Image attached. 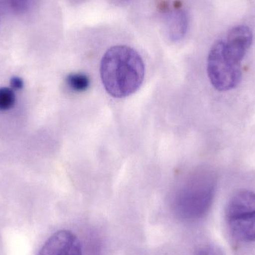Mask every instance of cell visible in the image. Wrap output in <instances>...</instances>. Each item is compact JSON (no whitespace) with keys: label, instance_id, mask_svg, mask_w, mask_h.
Masks as SVG:
<instances>
[{"label":"cell","instance_id":"4","mask_svg":"<svg viewBox=\"0 0 255 255\" xmlns=\"http://www.w3.org/2000/svg\"><path fill=\"white\" fill-rule=\"evenodd\" d=\"M214 181L212 178H206L180 194L174 205L177 217L187 222L203 218L212 205L215 190Z\"/></svg>","mask_w":255,"mask_h":255},{"label":"cell","instance_id":"3","mask_svg":"<svg viewBox=\"0 0 255 255\" xmlns=\"http://www.w3.org/2000/svg\"><path fill=\"white\" fill-rule=\"evenodd\" d=\"M207 71L211 85L219 91L235 89L242 81L241 63L228 52L223 39L217 40L211 46Z\"/></svg>","mask_w":255,"mask_h":255},{"label":"cell","instance_id":"1","mask_svg":"<svg viewBox=\"0 0 255 255\" xmlns=\"http://www.w3.org/2000/svg\"><path fill=\"white\" fill-rule=\"evenodd\" d=\"M100 76L109 95L114 98H126L136 92L142 85L145 65L135 49L118 45L108 49L103 55Z\"/></svg>","mask_w":255,"mask_h":255},{"label":"cell","instance_id":"12","mask_svg":"<svg viewBox=\"0 0 255 255\" xmlns=\"http://www.w3.org/2000/svg\"><path fill=\"white\" fill-rule=\"evenodd\" d=\"M10 85L15 90H20L23 88V81L19 77L12 78L10 80Z\"/></svg>","mask_w":255,"mask_h":255},{"label":"cell","instance_id":"2","mask_svg":"<svg viewBox=\"0 0 255 255\" xmlns=\"http://www.w3.org/2000/svg\"><path fill=\"white\" fill-rule=\"evenodd\" d=\"M226 221L232 236L240 242H255V193H235L226 205Z\"/></svg>","mask_w":255,"mask_h":255},{"label":"cell","instance_id":"11","mask_svg":"<svg viewBox=\"0 0 255 255\" xmlns=\"http://www.w3.org/2000/svg\"><path fill=\"white\" fill-rule=\"evenodd\" d=\"M197 255H226L224 252L215 245H206L201 247L197 251Z\"/></svg>","mask_w":255,"mask_h":255},{"label":"cell","instance_id":"5","mask_svg":"<svg viewBox=\"0 0 255 255\" xmlns=\"http://www.w3.org/2000/svg\"><path fill=\"white\" fill-rule=\"evenodd\" d=\"M37 255H82V244L70 231H58L49 237Z\"/></svg>","mask_w":255,"mask_h":255},{"label":"cell","instance_id":"8","mask_svg":"<svg viewBox=\"0 0 255 255\" xmlns=\"http://www.w3.org/2000/svg\"><path fill=\"white\" fill-rule=\"evenodd\" d=\"M66 85L75 93L85 92L91 85V80L84 73H71L66 77Z\"/></svg>","mask_w":255,"mask_h":255},{"label":"cell","instance_id":"9","mask_svg":"<svg viewBox=\"0 0 255 255\" xmlns=\"http://www.w3.org/2000/svg\"><path fill=\"white\" fill-rule=\"evenodd\" d=\"M10 10L16 13H24L28 12L34 0H3Z\"/></svg>","mask_w":255,"mask_h":255},{"label":"cell","instance_id":"10","mask_svg":"<svg viewBox=\"0 0 255 255\" xmlns=\"http://www.w3.org/2000/svg\"><path fill=\"white\" fill-rule=\"evenodd\" d=\"M15 103V94L10 88H0V111L4 112L13 107Z\"/></svg>","mask_w":255,"mask_h":255},{"label":"cell","instance_id":"7","mask_svg":"<svg viewBox=\"0 0 255 255\" xmlns=\"http://www.w3.org/2000/svg\"><path fill=\"white\" fill-rule=\"evenodd\" d=\"M188 28V17L184 10H175L166 15L165 19L166 35L171 41L182 40Z\"/></svg>","mask_w":255,"mask_h":255},{"label":"cell","instance_id":"13","mask_svg":"<svg viewBox=\"0 0 255 255\" xmlns=\"http://www.w3.org/2000/svg\"><path fill=\"white\" fill-rule=\"evenodd\" d=\"M121 1H128V0H121Z\"/></svg>","mask_w":255,"mask_h":255},{"label":"cell","instance_id":"6","mask_svg":"<svg viewBox=\"0 0 255 255\" xmlns=\"http://www.w3.org/2000/svg\"><path fill=\"white\" fill-rule=\"evenodd\" d=\"M223 40L228 52L235 60L242 63L253 45V31L247 25H236L228 31Z\"/></svg>","mask_w":255,"mask_h":255}]
</instances>
